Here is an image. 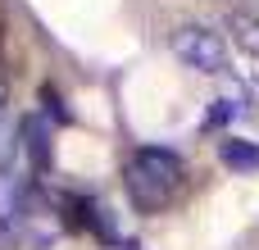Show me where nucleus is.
I'll use <instances>...</instances> for the list:
<instances>
[{"mask_svg":"<svg viewBox=\"0 0 259 250\" xmlns=\"http://www.w3.org/2000/svg\"><path fill=\"white\" fill-rule=\"evenodd\" d=\"M127 196L141 214H159L178 191H182V159L173 150H159V146H146L127 159Z\"/></svg>","mask_w":259,"mask_h":250,"instance_id":"obj_1","label":"nucleus"},{"mask_svg":"<svg viewBox=\"0 0 259 250\" xmlns=\"http://www.w3.org/2000/svg\"><path fill=\"white\" fill-rule=\"evenodd\" d=\"M168 50H173L191 73H205V77H223V73H228V64H232L228 41H223L219 32L200 27V23L178 27V32H173V41H168Z\"/></svg>","mask_w":259,"mask_h":250,"instance_id":"obj_2","label":"nucleus"},{"mask_svg":"<svg viewBox=\"0 0 259 250\" xmlns=\"http://www.w3.org/2000/svg\"><path fill=\"white\" fill-rule=\"evenodd\" d=\"M223 164L228 169H246V173H255L259 169V150L250 141H223Z\"/></svg>","mask_w":259,"mask_h":250,"instance_id":"obj_3","label":"nucleus"},{"mask_svg":"<svg viewBox=\"0 0 259 250\" xmlns=\"http://www.w3.org/2000/svg\"><path fill=\"white\" fill-rule=\"evenodd\" d=\"M23 137H27V155H32V164L46 169L50 146H46V128H41V118H23Z\"/></svg>","mask_w":259,"mask_h":250,"instance_id":"obj_4","label":"nucleus"},{"mask_svg":"<svg viewBox=\"0 0 259 250\" xmlns=\"http://www.w3.org/2000/svg\"><path fill=\"white\" fill-rule=\"evenodd\" d=\"M232 36H237L246 50L259 55V14H250V9H246V14H232Z\"/></svg>","mask_w":259,"mask_h":250,"instance_id":"obj_5","label":"nucleus"},{"mask_svg":"<svg viewBox=\"0 0 259 250\" xmlns=\"http://www.w3.org/2000/svg\"><path fill=\"white\" fill-rule=\"evenodd\" d=\"M0 114H5V82H0Z\"/></svg>","mask_w":259,"mask_h":250,"instance_id":"obj_6","label":"nucleus"}]
</instances>
